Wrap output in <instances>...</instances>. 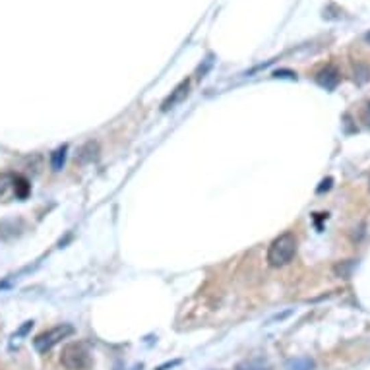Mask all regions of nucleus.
Instances as JSON below:
<instances>
[{
  "label": "nucleus",
  "instance_id": "9b49d317",
  "mask_svg": "<svg viewBox=\"0 0 370 370\" xmlns=\"http://www.w3.org/2000/svg\"><path fill=\"white\" fill-rule=\"evenodd\" d=\"M12 180H14V177H10V175H0V194H4V192L8 190Z\"/></svg>",
  "mask_w": 370,
  "mask_h": 370
},
{
  "label": "nucleus",
  "instance_id": "f257e3e1",
  "mask_svg": "<svg viewBox=\"0 0 370 370\" xmlns=\"http://www.w3.org/2000/svg\"><path fill=\"white\" fill-rule=\"evenodd\" d=\"M295 254H297V236L287 231L271 241L268 248V264L271 268H283L295 258Z\"/></svg>",
  "mask_w": 370,
  "mask_h": 370
},
{
  "label": "nucleus",
  "instance_id": "7ed1b4c3",
  "mask_svg": "<svg viewBox=\"0 0 370 370\" xmlns=\"http://www.w3.org/2000/svg\"><path fill=\"white\" fill-rule=\"evenodd\" d=\"M72 334H74V325H55V328H51V330H47V332H43V334H39V336L35 337L34 345L39 353H47V351H51V349L58 345L62 339H66V337H70Z\"/></svg>",
  "mask_w": 370,
  "mask_h": 370
},
{
  "label": "nucleus",
  "instance_id": "f8f14e48",
  "mask_svg": "<svg viewBox=\"0 0 370 370\" xmlns=\"http://www.w3.org/2000/svg\"><path fill=\"white\" fill-rule=\"evenodd\" d=\"M275 78H297L293 72H285V70H281V72H275Z\"/></svg>",
  "mask_w": 370,
  "mask_h": 370
},
{
  "label": "nucleus",
  "instance_id": "0eeeda50",
  "mask_svg": "<svg viewBox=\"0 0 370 370\" xmlns=\"http://www.w3.org/2000/svg\"><path fill=\"white\" fill-rule=\"evenodd\" d=\"M97 153H99V146H97L95 142H90V144H86V146L82 147L79 161H82V163H86V161H93V159H97Z\"/></svg>",
  "mask_w": 370,
  "mask_h": 370
},
{
  "label": "nucleus",
  "instance_id": "423d86ee",
  "mask_svg": "<svg viewBox=\"0 0 370 370\" xmlns=\"http://www.w3.org/2000/svg\"><path fill=\"white\" fill-rule=\"evenodd\" d=\"M66 151L68 147L62 146L51 153V167H53V171H60V169L64 167V163H66Z\"/></svg>",
  "mask_w": 370,
  "mask_h": 370
},
{
  "label": "nucleus",
  "instance_id": "20e7f679",
  "mask_svg": "<svg viewBox=\"0 0 370 370\" xmlns=\"http://www.w3.org/2000/svg\"><path fill=\"white\" fill-rule=\"evenodd\" d=\"M188 90H190V82L188 79H184V82H180L179 86L175 88V90L171 91V95H169L167 99L163 101L161 105V111H169V109H175L179 103H182V99H186V95H188Z\"/></svg>",
  "mask_w": 370,
  "mask_h": 370
},
{
  "label": "nucleus",
  "instance_id": "6e6552de",
  "mask_svg": "<svg viewBox=\"0 0 370 370\" xmlns=\"http://www.w3.org/2000/svg\"><path fill=\"white\" fill-rule=\"evenodd\" d=\"M12 184H14L16 194H18L20 198H25V196L29 194V184H27V180L23 179V177H16V179L12 180Z\"/></svg>",
  "mask_w": 370,
  "mask_h": 370
},
{
  "label": "nucleus",
  "instance_id": "f03ea898",
  "mask_svg": "<svg viewBox=\"0 0 370 370\" xmlns=\"http://www.w3.org/2000/svg\"><path fill=\"white\" fill-rule=\"evenodd\" d=\"M60 362H62L68 370L88 369L91 362L90 349L86 347L84 343H68L66 347L62 349Z\"/></svg>",
  "mask_w": 370,
  "mask_h": 370
},
{
  "label": "nucleus",
  "instance_id": "39448f33",
  "mask_svg": "<svg viewBox=\"0 0 370 370\" xmlns=\"http://www.w3.org/2000/svg\"><path fill=\"white\" fill-rule=\"evenodd\" d=\"M318 84L325 88V90H334L337 86V82H339V72L336 70V66H325L324 70H320L318 72Z\"/></svg>",
  "mask_w": 370,
  "mask_h": 370
},
{
  "label": "nucleus",
  "instance_id": "1a4fd4ad",
  "mask_svg": "<svg viewBox=\"0 0 370 370\" xmlns=\"http://www.w3.org/2000/svg\"><path fill=\"white\" fill-rule=\"evenodd\" d=\"M236 370H269L268 365H264L262 360L258 359H252V360H245V362H241Z\"/></svg>",
  "mask_w": 370,
  "mask_h": 370
},
{
  "label": "nucleus",
  "instance_id": "4468645a",
  "mask_svg": "<svg viewBox=\"0 0 370 370\" xmlns=\"http://www.w3.org/2000/svg\"><path fill=\"white\" fill-rule=\"evenodd\" d=\"M369 114H370V105H369Z\"/></svg>",
  "mask_w": 370,
  "mask_h": 370
},
{
  "label": "nucleus",
  "instance_id": "ddd939ff",
  "mask_svg": "<svg viewBox=\"0 0 370 370\" xmlns=\"http://www.w3.org/2000/svg\"><path fill=\"white\" fill-rule=\"evenodd\" d=\"M365 39H367V43H369V45H370V32L367 35H365Z\"/></svg>",
  "mask_w": 370,
  "mask_h": 370
},
{
  "label": "nucleus",
  "instance_id": "9d476101",
  "mask_svg": "<svg viewBox=\"0 0 370 370\" xmlns=\"http://www.w3.org/2000/svg\"><path fill=\"white\" fill-rule=\"evenodd\" d=\"M312 362L310 360H293L289 365V370H310Z\"/></svg>",
  "mask_w": 370,
  "mask_h": 370
}]
</instances>
